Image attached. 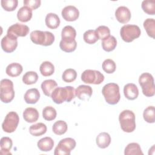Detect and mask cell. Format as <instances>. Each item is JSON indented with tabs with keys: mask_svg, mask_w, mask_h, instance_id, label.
Segmentation results:
<instances>
[{
	"mask_svg": "<svg viewBox=\"0 0 155 155\" xmlns=\"http://www.w3.org/2000/svg\"><path fill=\"white\" fill-rule=\"evenodd\" d=\"M75 96V89L71 86L56 87L51 94L52 100L57 104H61L65 101L70 102Z\"/></svg>",
	"mask_w": 155,
	"mask_h": 155,
	"instance_id": "1",
	"label": "cell"
},
{
	"mask_svg": "<svg viewBox=\"0 0 155 155\" xmlns=\"http://www.w3.org/2000/svg\"><path fill=\"white\" fill-rule=\"evenodd\" d=\"M102 93L105 101L110 105H115L120 99L119 87L116 83H108L105 85L102 90Z\"/></svg>",
	"mask_w": 155,
	"mask_h": 155,
	"instance_id": "2",
	"label": "cell"
},
{
	"mask_svg": "<svg viewBox=\"0 0 155 155\" xmlns=\"http://www.w3.org/2000/svg\"><path fill=\"white\" fill-rule=\"evenodd\" d=\"M119 120L121 129L126 133H131L136 129L134 113L129 110H125L119 114Z\"/></svg>",
	"mask_w": 155,
	"mask_h": 155,
	"instance_id": "3",
	"label": "cell"
},
{
	"mask_svg": "<svg viewBox=\"0 0 155 155\" xmlns=\"http://www.w3.org/2000/svg\"><path fill=\"white\" fill-rule=\"evenodd\" d=\"M31 41L35 44L43 46L51 45L54 41V35L47 31L35 30L30 35Z\"/></svg>",
	"mask_w": 155,
	"mask_h": 155,
	"instance_id": "4",
	"label": "cell"
},
{
	"mask_svg": "<svg viewBox=\"0 0 155 155\" xmlns=\"http://www.w3.org/2000/svg\"><path fill=\"white\" fill-rule=\"evenodd\" d=\"M143 94L147 97H152L155 94V86L153 76L149 73H142L139 78Z\"/></svg>",
	"mask_w": 155,
	"mask_h": 155,
	"instance_id": "5",
	"label": "cell"
},
{
	"mask_svg": "<svg viewBox=\"0 0 155 155\" xmlns=\"http://www.w3.org/2000/svg\"><path fill=\"white\" fill-rule=\"evenodd\" d=\"M15 97L13 82L8 79H3L0 83V99L4 103L10 102Z\"/></svg>",
	"mask_w": 155,
	"mask_h": 155,
	"instance_id": "6",
	"label": "cell"
},
{
	"mask_svg": "<svg viewBox=\"0 0 155 155\" xmlns=\"http://www.w3.org/2000/svg\"><path fill=\"white\" fill-rule=\"evenodd\" d=\"M141 33L139 26L132 24H126L122 26L120 30V35L122 40L126 42H131L138 38Z\"/></svg>",
	"mask_w": 155,
	"mask_h": 155,
	"instance_id": "7",
	"label": "cell"
},
{
	"mask_svg": "<svg viewBox=\"0 0 155 155\" xmlns=\"http://www.w3.org/2000/svg\"><path fill=\"white\" fill-rule=\"evenodd\" d=\"M76 143L74 139L67 137L61 139L54 149V155H70V152L76 147Z\"/></svg>",
	"mask_w": 155,
	"mask_h": 155,
	"instance_id": "8",
	"label": "cell"
},
{
	"mask_svg": "<svg viewBox=\"0 0 155 155\" xmlns=\"http://www.w3.org/2000/svg\"><path fill=\"white\" fill-rule=\"evenodd\" d=\"M19 122L18 114L15 111H10L6 115L2 124V130L8 133L14 132L18 127Z\"/></svg>",
	"mask_w": 155,
	"mask_h": 155,
	"instance_id": "9",
	"label": "cell"
},
{
	"mask_svg": "<svg viewBox=\"0 0 155 155\" xmlns=\"http://www.w3.org/2000/svg\"><path fill=\"white\" fill-rule=\"evenodd\" d=\"M81 80L86 84L98 85L104 81V76L97 70H85L81 74Z\"/></svg>",
	"mask_w": 155,
	"mask_h": 155,
	"instance_id": "10",
	"label": "cell"
},
{
	"mask_svg": "<svg viewBox=\"0 0 155 155\" xmlns=\"http://www.w3.org/2000/svg\"><path fill=\"white\" fill-rule=\"evenodd\" d=\"M29 27L24 24L16 23L13 24L7 30V34L18 38V37H24L29 33Z\"/></svg>",
	"mask_w": 155,
	"mask_h": 155,
	"instance_id": "11",
	"label": "cell"
},
{
	"mask_svg": "<svg viewBox=\"0 0 155 155\" xmlns=\"http://www.w3.org/2000/svg\"><path fill=\"white\" fill-rule=\"evenodd\" d=\"M1 45L3 51L6 53H12L18 47V38L7 35L1 39Z\"/></svg>",
	"mask_w": 155,
	"mask_h": 155,
	"instance_id": "12",
	"label": "cell"
},
{
	"mask_svg": "<svg viewBox=\"0 0 155 155\" xmlns=\"http://www.w3.org/2000/svg\"><path fill=\"white\" fill-rule=\"evenodd\" d=\"M62 16L67 21H74L79 16V10L73 5H67L65 7L61 12Z\"/></svg>",
	"mask_w": 155,
	"mask_h": 155,
	"instance_id": "13",
	"label": "cell"
},
{
	"mask_svg": "<svg viewBox=\"0 0 155 155\" xmlns=\"http://www.w3.org/2000/svg\"><path fill=\"white\" fill-rule=\"evenodd\" d=\"M115 17L120 23L126 24L131 19V12L127 7L120 6L115 11Z\"/></svg>",
	"mask_w": 155,
	"mask_h": 155,
	"instance_id": "14",
	"label": "cell"
},
{
	"mask_svg": "<svg viewBox=\"0 0 155 155\" xmlns=\"http://www.w3.org/2000/svg\"><path fill=\"white\" fill-rule=\"evenodd\" d=\"M92 94V88L89 85H81L75 90V96L81 100H88Z\"/></svg>",
	"mask_w": 155,
	"mask_h": 155,
	"instance_id": "15",
	"label": "cell"
},
{
	"mask_svg": "<svg viewBox=\"0 0 155 155\" xmlns=\"http://www.w3.org/2000/svg\"><path fill=\"white\" fill-rule=\"evenodd\" d=\"M124 93L127 99L129 100H134L138 97L139 90L134 84L129 83L124 86Z\"/></svg>",
	"mask_w": 155,
	"mask_h": 155,
	"instance_id": "16",
	"label": "cell"
},
{
	"mask_svg": "<svg viewBox=\"0 0 155 155\" xmlns=\"http://www.w3.org/2000/svg\"><path fill=\"white\" fill-rule=\"evenodd\" d=\"M76 36V30L71 25L65 26L61 31L62 41L64 42H73Z\"/></svg>",
	"mask_w": 155,
	"mask_h": 155,
	"instance_id": "17",
	"label": "cell"
},
{
	"mask_svg": "<svg viewBox=\"0 0 155 155\" xmlns=\"http://www.w3.org/2000/svg\"><path fill=\"white\" fill-rule=\"evenodd\" d=\"M24 98L27 104H34L39 101L40 98V93L37 88H30L25 92Z\"/></svg>",
	"mask_w": 155,
	"mask_h": 155,
	"instance_id": "18",
	"label": "cell"
},
{
	"mask_svg": "<svg viewBox=\"0 0 155 155\" xmlns=\"http://www.w3.org/2000/svg\"><path fill=\"white\" fill-rule=\"evenodd\" d=\"M39 114L38 111L33 107H28L23 112V118L28 123H33L39 119Z\"/></svg>",
	"mask_w": 155,
	"mask_h": 155,
	"instance_id": "19",
	"label": "cell"
},
{
	"mask_svg": "<svg viewBox=\"0 0 155 155\" xmlns=\"http://www.w3.org/2000/svg\"><path fill=\"white\" fill-rule=\"evenodd\" d=\"M17 18L18 20L22 22L29 21L32 18V9L24 5L18 11Z\"/></svg>",
	"mask_w": 155,
	"mask_h": 155,
	"instance_id": "20",
	"label": "cell"
},
{
	"mask_svg": "<svg viewBox=\"0 0 155 155\" xmlns=\"http://www.w3.org/2000/svg\"><path fill=\"white\" fill-rule=\"evenodd\" d=\"M96 143L98 147L103 149L106 148L111 143V137L108 133L102 132L97 136Z\"/></svg>",
	"mask_w": 155,
	"mask_h": 155,
	"instance_id": "21",
	"label": "cell"
},
{
	"mask_svg": "<svg viewBox=\"0 0 155 155\" xmlns=\"http://www.w3.org/2000/svg\"><path fill=\"white\" fill-rule=\"evenodd\" d=\"M57 82L53 79H47L41 84V89L44 94L47 96H51L53 91L57 87Z\"/></svg>",
	"mask_w": 155,
	"mask_h": 155,
	"instance_id": "22",
	"label": "cell"
},
{
	"mask_svg": "<svg viewBox=\"0 0 155 155\" xmlns=\"http://www.w3.org/2000/svg\"><path fill=\"white\" fill-rule=\"evenodd\" d=\"M45 22L47 27L50 29L58 28L61 22L59 16L53 13H49L46 15Z\"/></svg>",
	"mask_w": 155,
	"mask_h": 155,
	"instance_id": "23",
	"label": "cell"
},
{
	"mask_svg": "<svg viewBox=\"0 0 155 155\" xmlns=\"http://www.w3.org/2000/svg\"><path fill=\"white\" fill-rule=\"evenodd\" d=\"M38 148L42 151H50L54 146V141L50 137H45L41 139L37 143Z\"/></svg>",
	"mask_w": 155,
	"mask_h": 155,
	"instance_id": "24",
	"label": "cell"
},
{
	"mask_svg": "<svg viewBox=\"0 0 155 155\" xmlns=\"http://www.w3.org/2000/svg\"><path fill=\"white\" fill-rule=\"evenodd\" d=\"M22 66L17 62L10 64L5 69V73L11 77H16L20 75L22 71Z\"/></svg>",
	"mask_w": 155,
	"mask_h": 155,
	"instance_id": "25",
	"label": "cell"
},
{
	"mask_svg": "<svg viewBox=\"0 0 155 155\" xmlns=\"http://www.w3.org/2000/svg\"><path fill=\"white\" fill-rule=\"evenodd\" d=\"M13 145L12 140L8 137H2L0 141L1 151L0 153L2 155L12 154L10 152Z\"/></svg>",
	"mask_w": 155,
	"mask_h": 155,
	"instance_id": "26",
	"label": "cell"
},
{
	"mask_svg": "<svg viewBox=\"0 0 155 155\" xmlns=\"http://www.w3.org/2000/svg\"><path fill=\"white\" fill-rule=\"evenodd\" d=\"M117 45L116 39L113 36L110 35L107 38L102 39V47L104 50L110 52L115 49Z\"/></svg>",
	"mask_w": 155,
	"mask_h": 155,
	"instance_id": "27",
	"label": "cell"
},
{
	"mask_svg": "<svg viewBox=\"0 0 155 155\" xmlns=\"http://www.w3.org/2000/svg\"><path fill=\"white\" fill-rule=\"evenodd\" d=\"M47 131V126L44 123H37L32 125L29 128L30 133L33 136H40Z\"/></svg>",
	"mask_w": 155,
	"mask_h": 155,
	"instance_id": "28",
	"label": "cell"
},
{
	"mask_svg": "<svg viewBox=\"0 0 155 155\" xmlns=\"http://www.w3.org/2000/svg\"><path fill=\"white\" fill-rule=\"evenodd\" d=\"M125 155H143L141 148L139 143L132 142L128 143L124 150Z\"/></svg>",
	"mask_w": 155,
	"mask_h": 155,
	"instance_id": "29",
	"label": "cell"
},
{
	"mask_svg": "<svg viewBox=\"0 0 155 155\" xmlns=\"http://www.w3.org/2000/svg\"><path fill=\"white\" fill-rule=\"evenodd\" d=\"M39 70L42 76H50L53 74L54 71V67L51 62L49 61H44L41 64Z\"/></svg>",
	"mask_w": 155,
	"mask_h": 155,
	"instance_id": "30",
	"label": "cell"
},
{
	"mask_svg": "<svg viewBox=\"0 0 155 155\" xmlns=\"http://www.w3.org/2000/svg\"><path fill=\"white\" fill-rule=\"evenodd\" d=\"M68 129L67 123L64 120H58L54 123L52 127L53 132L57 135H62L66 133Z\"/></svg>",
	"mask_w": 155,
	"mask_h": 155,
	"instance_id": "31",
	"label": "cell"
},
{
	"mask_svg": "<svg viewBox=\"0 0 155 155\" xmlns=\"http://www.w3.org/2000/svg\"><path fill=\"white\" fill-rule=\"evenodd\" d=\"M143 27L148 35L154 39L155 38V21L153 18H148L143 22Z\"/></svg>",
	"mask_w": 155,
	"mask_h": 155,
	"instance_id": "32",
	"label": "cell"
},
{
	"mask_svg": "<svg viewBox=\"0 0 155 155\" xmlns=\"http://www.w3.org/2000/svg\"><path fill=\"white\" fill-rule=\"evenodd\" d=\"M84 41L88 44H93L96 43L98 39V35L94 30H88L86 31L83 35Z\"/></svg>",
	"mask_w": 155,
	"mask_h": 155,
	"instance_id": "33",
	"label": "cell"
},
{
	"mask_svg": "<svg viewBox=\"0 0 155 155\" xmlns=\"http://www.w3.org/2000/svg\"><path fill=\"white\" fill-rule=\"evenodd\" d=\"M38 79L37 73L33 71L26 72L22 76V82L26 85H31L35 84Z\"/></svg>",
	"mask_w": 155,
	"mask_h": 155,
	"instance_id": "34",
	"label": "cell"
},
{
	"mask_svg": "<svg viewBox=\"0 0 155 155\" xmlns=\"http://www.w3.org/2000/svg\"><path fill=\"white\" fill-rule=\"evenodd\" d=\"M144 120L150 124L155 122V109L154 106H149L146 108L143 113Z\"/></svg>",
	"mask_w": 155,
	"mask_h": 155,
	"instance_id": "35",
	"label": "cell"
},
{
	"mask_svg": "<svg viewBox=\"0 0 155 155\" xmlns=\"http://www.w3.org/2000/svg\"><path fill=\"white\" fill-rule=\"evenodd\" d=\"M57 112L54 108L51 106L45 107L42 110L43 118L48 121L54 120L56 117Z\"/></svg>",
	"mask_w": 155,
	"mask_h": 155,
	"instance_id": "36",
	"label": "cell"
},
{
	"mask_svg": "<svg viewBox=\"0 0 155 155\" xmlns=\"http://www.w3.org/2000/svg\"><path fill=\"white\" fill-rule=\"evenodd\" d=\"M144 12L150 15L155 14V1H143L141 5Z\"/></svg>",
	"mask_w": 155,
	"mask_h": 155,
	"instance_id": "37",
	"label": "cell"
},
{
	"mask_svg": "<svg viewBox=\"0 0 155 155\" xmlns=\"http://www.w3.org/2000/svg\"><path fill=\"white\" fill-rule=\"evenodd\" d=\"M77 78V73L73 68L66 69L62 73V80L65 82H72L76 80Z\"/></svg>",
	"mask_w": 155,
	"mask_h": 155,
	"instance_id": "38",
	"label": "cell"
},
{
	"mask_svg": "<svg viewBox=\"0 0 155 155\" xmlns=\"http://www.w3.org/2000/svg\"><path fill=\"white\" fill-rule=\"evenodd\" d=\"M59 47L61 50L67 53H71L76 50L77 42L76 40L73 42H64L61 40L59 43Z\"/></svg>",
	"mask_w": 155,
	"mask_h": 155,
	"instance_id": "39",
	"label": "cell"
},
{
	"mask_svg": "<svg viewBox=\"0 0 155 155\" xmlns=\"http://www.w3.org/2000/svg\"><path fill=\"white\" fill-rule=\"evenodd\" d=\"M103 70L108 74H111L114 73L116 69V65L114 61L111 59H105L102 63Z\"/></svg>",
	"mask_w": 155,
	"mask_h": 155,
	"instance_id": "40",
	"label": "cell"
},
{
	"mask_svg": "<svg viewBox=\"0 0 155 155\" xmlns=\"http://www.w3.org/2000/svg\"><path fill=\"white\" fill-rule=\"evenodd\" d=\"M1 4L2 7L7 12L14 11L18 7V0H1Z\"/></svg>",
	"mask_w": 155,
	"mask_h": 155,
	"instance_id": "41",
	"label": "cell"
},
{
	"mask_svg": "<svg viewBox=\"0 0 155 155\" xmlns=\"http://www.w3.org/2000/svg\"><path fill=\"white\" fill-rule=\"evenodd\" d=\"M96 31L98 35L99 39H104L110 35V28L105 25L99 26L96 30Z\"/></svg>",
	"mask_w": 155,
	"mask_h": 155,
	"instance_id": "42",
	"label": "cell"
},
{
	"mask_svg": "<svg viewBox=\"0 0 155 155\" xmlns=\"http://www.w3.org/2000/svg\"><path fill=\"white\" fill-rule=\"evenodd\" d=\"M24 4L32 10H35L40 7L41 1L40 0H24Z\"/></svg>",
	"mask_w": 155,
	"mask_h": 155,
	"instance_id": "43",
	"label": "cell"
}]
</instances>
